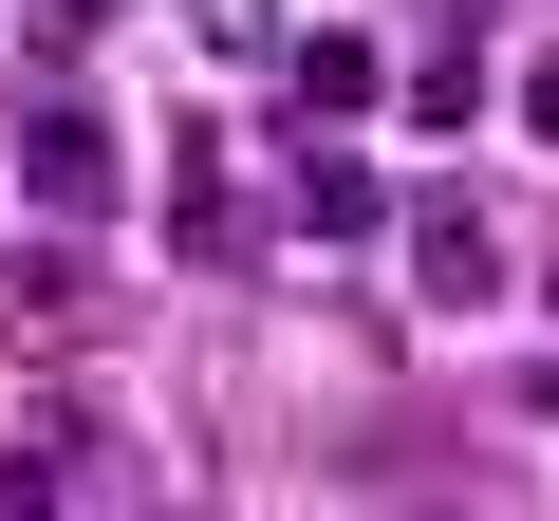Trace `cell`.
I'll list each match as a JSON object with an SVG mask.
<instances>
[{"instance_id": "6da1fadb", "label": "cell", "mask_w": 559, "mask_h": 521, "mask_svg": "<svg viewBox=\"0 0 559 521\" xmlns=\"http://www.w3.org/2000/svg\"><path fill=\"white\" fill-rule=\"evenodd\" d=\"M20 186H38L57 242H94L112 186H131V168H112V112H94V94H38V112H20Z\"/></svg>"}, {"instance_id": "7a4b0ae2", "label": "cell", "mask_w": 559, "mask_h": 521, "mask_svg": "<svg viewBox=\"0 0 559 521\" xmlns=\"http://www.w3.org/2000/svg\"><path fill=\"white\" fill-rule=\"evenodd\" d=\"M411 299L429 317H503V223L466 186H411Z\"/></svg>"}, {"instance_id": "3957f363", "label": "cell", "mask_w": 559, "mask_h": 521, "mask_svg": "<svg viewBox=\"0 0 559 521\" xmlns=\"http://www.w3.org/2000/svg\"><path fill=\"white\" fill-rule=\"evenodd\" d=\"M0 354H94V242H20L0 260Z\"/></svg>"}, {"instance_id": "277c9868", "label": "cell", "mask_w": 559, "mask_h": 521, "mask_svg": "<svg viewBox=\"0 0 559 521\" xmlns=\"http://www.w3.org/2000/svg\"><path fill=\"white\" fill-rule=\"evenodd\" d=\"M280 94H299V131L336 149L373 94H392V38H355V20H318V38H280Z\"/></svg>"}, {"instance_id": "5b68a950", "label": "cell", "mask_w": 559, "mask_h": 521, "mask_svg": "<svg viewBox=\"0 0 559 521\" xmlns=\"http://www.w3.org/2000/svg\"><path fill=\"white\" fill-rule=\"evenodd\" d=\"M94 465H112V447H94V410H38L20 447H0V521H57V502H75Z\"/></svg>"}, {"instance_id": "8992f818", "label": "cell", "mask_w": 559, "mask_h": 521, "mask_svg": "<svg viewBox=\"0 0 559 521\" xmlns=\"http://www.w3.org/2000/svg\"><path fill=\"white\" fill-rule=\"evenodd\" d=\"M280 205H299L318 242H373V223H392V186H373L355 149H299V168H280Z\"/></svg>"}, {"instance_id": "52a82bcc", "label": "cell", "mask_w": 559, "mask_h": 521, "mask_svg": "<svg viewBox=\"0 0 559 521\" xmlns=\"http://www.w3.org/2000/svg\"><path fill=\"white\" fill-rule=\"evenodd\" d=\"M242 242H261V205H242V186H224V168L187 149V186H168V260H205V280H224Z\"/></svg>"}, {"instance_id": "ba28073f", "label": "cell", "mask_w": 559, "mask_h": 521, "mask_svg": "<svg viewBox=\"0 0 559 521\" xmlns=\"http://www.w3.org/2000/svg\"><path fill=\"white\" fill-rule=\"evenodd\" d=\"M411 112H429V131H466V112H485V57H466V38H429V57H411Z\"/></svg>"}, {"instance_id": "9c48e42d", "label": "cell", "mask_w": 559, "mask_h": 521, "mask_svg": "<svg viewBox=\"0 0 559 521\" xmlns=\"http://www.w3.org/2000/svg\"><path fill=\"white\" fill-rule=\"evenodd\" d=\"M187 38L205 57H280V0H187Z\"/></svg>"}, {"instance_id": "30bf717a", "label": "cell", "mask_w": 559, "mask_h": 521, "mask_svg": "<svg viewBox=\"0 0 559 521\" xmlns=\"http://www.w3.org/2000/svg\"><path fill=\"white\" fill-rule=\"evenodd\" d=\"M94 20H112V0H38V75L75 94V57H94Z\"/></svg>"}, {"instance_id": "8fae6325", "label": "cell", "mask_w": 559, "mask_h": 521, "mask_svg": "<svg viewBox=\"0 0 559 521\" xmlns=\"http://www.w3.org/2000/svg\"><path fill=\"white\" fill-rule=\"evenodd\" d=\"M503 112H522V131H540V149H559V38H540V57H522V75H503Z\"/></svg>"}, {"instance_id": "7c38bea8", "label": "cell", "mask_w": 559, "mask_h": 521, "mask_svg": "<svg viewBox=\"0 0 559 521\" xmlns=\"http://www.w3.org/2000/svg\"><path fill=\"white\" fill-rule=\"evenodd\" d=\"M540 410H559V373H540Z\"/></svg>"}]
</instances>
